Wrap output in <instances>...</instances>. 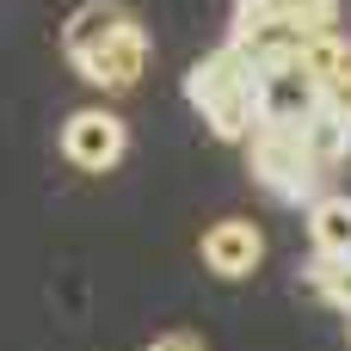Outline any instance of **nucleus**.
Wrapping results in <instances>:
<instances>
[{
	"label": "nucleus",
	"mask_w": 351,
	"mask_h": 351,
	"mask_svg": "<svg viewBox=\"0 0 351 351\" xmlns=\"http://www.w3.org/2000/svg\"><path fill=\"white\" fill-rule=\"evenodd\" d=\"M185 99L197 105V117H204L222 142H241V148H247V136L259 130V74L247 68V56H241L234 43H222V49H210V56L191 62Z\"/></svg>",
	"instance_id": "obj_1"
},
{
	"label": "nucleus",
	"mask_w": 351,
	"mask_h": 351,
	"mask_svg": "<svg viewBox=\"0 0 351 351\" xmlns=\"http://www.w3.org/2000/svg\"><path fill=\"white\" fill-rule=\"evenodd\" d=\"M247 167H253V179H259L278 204H302V210L321 204V191H315V185H321V167H315L302 130L259 123V130L247 136Z\"/></svg>",
	"instance_id": "obj_2"
},
{
	"label": "nucleus",
	"mask_w": 351,
	"mask_h": 351,
	"mask_svg": "<svg viewBox=\"0 0 351 351\" xmlns=\"http://www.w3.org/2000/svg\"><path fill=\"white\" fill-rule=\"evenodd\" d=\"M68 62H74V74H80L86 86H99V93H130V86L148 74V31H142V19L130 12V19L111 25L105 37L68 49Z\"/></svg>",
	"instance_id": "obj_3"
},
{
	"label": "nucleus",
	"mask_w": 351,
	"mask_h": 351,
	"mask_svg": "<svg viewBox=\"0 0 351 351\" xmlns=\"http://www.w3.org/2000/svg\"><path fill=\"white\" fill-rule=\"evenodd\" d=\"M62 154L80 167V173H111L123 154H130V130H123V117L117 111H74L68 123H62Z\"/></svg>",
	"instance_id": "obj_4"
},
{
	"label": "nucleus",
	"mask_w": 351,
	"mask_h": 351,
	"mask_svg": "<svg viewBox=\"0 0 351 351\" xmlns=\"http://www.w3.org/2000/svg\"><path fill=\"white\" fill-rule=\"evenodd\" d=\"M315 111H321V80L302 68V56L284 62V68H265V74H259V123L302 130Z\"/></svg>",
	"instance_id": "obj_5"
},
{
	"label": "nucleus",
	"mask_w": 351,
	"mask_h": 351,
	"mask_svg": "<svg viewBox=\"0 0 351 351\" xmlns=\"http://www.w3.org/2000/svg\"><path fill=\"white\" fill-rule=\"evenodd\" d=\"M197 253H204V265H210L216 278L241 284V278H253V271H259V259H265V234H259V222H247V216H228V222L204 228Z\"/></svg>",
	"instance_id": "obj_6"
},
{
	"label": "nucleus",
	"mask_w": 351,
	"mask_h": 351,
	"mask_svg": "<svg viewBox=\"0 0 351 351\" xmlns=\"http://www.w3.org/2000/svg\"><path fill=\"white\" fill-rule=\"evenodd\" d=\"M308 241H315V259H346L351 253V197H321L308 210Z\"/></svg>",
	"instance_id": "obj_7"
},
{
	"label": "nucleus",
	"mask_w": 351,
	"mask_h": 351,
	"mask_svg": "<svg viewBox=\"0 0 351 351\" xmlns=\"http://www.w3.org/2000/svg\"><path fill=\"white\" fill-rule=\"evenodd\" d=\"M302 142H308V154H315V167H321V173H327V167H339V160L351 154V130H346V123H333L327 111H315V117L302 123Z\"/></svg>",
	"instance_id": "obj_8"
},
{
	"label": "nucleus",
	"mask_w": 351,
	"mask_h": 351,
	"mask_svg": "<svg viewBox=\"0 0 351 351\" xmlns=\"http://www.w3.org/2000/svg\"><path fill=\"white\" fill-rule=\"evenodd\" d=\"M302 68L327 86L333 74H346L351 68V37L346 31H327V37H308V49H302Z\"/></svg>",
	"instance_id": "obj_9"
},
{
	"label": "nucleus",
	"mask_w": 351,
	"mask_h": 351,
	"mask_svg": "<svg viewBox=\"0 0 351 351\" xmlns=\"http://www.w3.org/2000/svg\"><path fill=\"white\" fill-rule=\"evenodd\" d=\"M308 284H315L333 308H346V315H351V253H346V259H308Z\"/></svg>",
	"instance_id": "obj_10"
},
{
	"label": "nucleus",
	"mask_w": 351,
	"mask_h": 351,
	"mask_svg": "<svg viewBox=\"0 0 351 351\" xmlns=\"http://www.w3.org/2000/svg\"><path fill=\"white\" fill-rule=\"evenodd\" d=\"M321 111H327L333 123H346V130H351V68H346V74H333V80L321 86Z\"/></svg>",
	"instance_id": "obj_11"
},
{
	"label": "nucleus",
	"mask_w": 351,
	"mask_h": 351,
	"mask_svg": "<svg viewBox=\"0 0 351 351\" xmlns=\"http://www.w3.org/2000/svg\"><path fill=\"white\" fill-rule=\"evenodd\" d=\"M148 351H210V346H204L197 333H167V339H154Z\"/></svg>",
	"instance_id": "obj_12"
}]
</instances>
